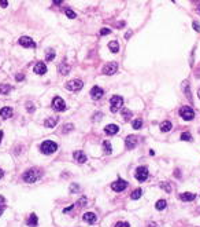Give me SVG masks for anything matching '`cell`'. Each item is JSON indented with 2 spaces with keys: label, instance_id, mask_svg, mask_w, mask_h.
Masks as SVG:
<instances>
[{
  "label": "cell",
  "instance_id": "6da1fadb",
  "mask_svg": "<svg viewBox=\"0 0 200 227\" xmlns=\"http://www.w3.org/2000/svg\"><path fill=\"white\" fill-rule=\"evenodd\" d=\"M22 178L26 183H34V182H37L38 179L41 178V171L38 168H30V169H27L23 174Z\"/></svg>",
  "mask_w": 200,
  "mask_h": 227
},
{
  "label": "cell",
  "instance_id": "7a4b0ae2",
  "mask_svg": "<svg viewBox=\"0 0 200 227\" xmlns=\"http://www.w3.org/2000/svg\"><path fill=\"white\" fill-rule=\"evenodd\" d=\"M58 150V145L52 140H44L41 145H40V151L43 154H52Z\"/></svg>",
  "mask_w": 200,
  "mask_h": 227
},
{
  "label": "cell",
  "instance_id": "3957f363",
  "mask_svg": "<svg viewBox=\"0 0 200 227\" xmlns=\"http://www.w3.org/2000/svg\"><path fill=\"white\" fill-rule=\"evenodd\" d=\"M122 106H123V98L119 95H114L113 98L110 99V110L113 113H117L118 110H121Z\"/></svg>",
  "mask_w": 200,
  "mask_h": 227
},
{
  "label": "cell",
  "instance_id": "277c9868",
  "mask_svg": "<svg viewBox=\"0 0 200 227\" xmlns=\"http://www.w3.org/2000/svg\"><path fill=\"white\" fill-rule=\"evenodd\" d=\"M180 116H181L184 120L191 121V120H193V117H195V112H193V109L192 107H189V106H182L181 109H180Z\"/></svg>",
  "mask_w": 200,
  "mask_h": 227
},
{
  "label": "cell",
  "instance_id": "5b68a950",
  "mask_svg": "<svg viewBox=\"0 0 200 227\" xmlns=\"http://www.w3.org/2000/svg\"><path fill=\"white\" fill-rule=\"evenodd\" d=\"M66 90L69 91H78L84 87V83L82 80H78V79H74V80H70L69 83H66Z\"/></svg>",
  "mask_w": 200,
  "mask_h": 227
},
{
  "label": "cell",
  "instance_id": "8992f818",
  "mask_svg": "<svg viewBox=\"0 0 200 227\" xmlns=\"http://www.w3.org/2000/svg\"><path fill=\"white\" fill-rule=\"evenodd\" d=\"M148 168L147 166H144V165H141V166H139L136 169V179L139 182H145L148 179Z\"/></svg>",
  "mask_w": 200,
  "mask_h": 227
},
{
  "label": "cell",
  "instance_id": "52a82bcc",
  "mask_svg": "<svg viewBox=\"0 0 200 227\" xmlns=\"http://www.w3.org/2000/svg\"><path fill=\"white\" fill-rule=\"evenodd\" d=\"M52 109L56 112H64L66 110V103L61 96H55L52 99Z\"/></svg>",
  "mask_w": 200,
  "mask_h": 227
},
{
  "label": "cell",
  "instance_id": "ba28073f",
  "mask_svg": "<svg viewBox=\"0 0 200 227\" xmlns=\"http://www.w3.org/2000/svg\"><path fill=\"white\" fill-rule=\"evenodd\" d=\"M128 187V182L123 180V179H118V180H115L114 183H111V189L114 190V191H123L125 189Z\"/></svg>",
  "mask_w": 200,
  "mask_h": 227
},
{
  "label": "cell",
  "instance_id": "9c48e42d",
  "mask_svg": "<svg viewBox=\"0 0 200 227\" xmlns=\"http://www.w3.org/2000/svg\"><path fill=\"white\" fill-rule=\"evenodd\" d=\"M18 43L22 45V47H25V48H36L34 40L30 37H27V36H22V37L18 40Z\"/></svg>",
  "mask_w": 200,
  "mask_h": 227
},
{
  "label": "cell",
  "instance_id": "30bf717a",
  "mask_svg": "<svg viewBox=\"0 0 200 227\" xmlns=\"http://www.w3.org/2000/svg\"><path fill=\"white\" fill-rule=\"evenodd\" d=\"M117 69H118V64L117 62H110L107 64L104 68H103V73L107 76H111L114 73H117Z\"/></svg>",
  "mask_w": 200,
  "mask_h": 227
},
{
  "label": "cell",
  "instance_id": "8fae6325",
  "mask_svg": "<svg viewBox=\"0 0 200 227\" xmlns=\"http://www.w3.org/2000/svg\"><path fill=\"white\" fill-rule=\"evenodd\" d=\"M103 94H104V91H103L100 87H97V85H95V87L91 90V96H92V99H95V101H97V99L102 98Z\"/></svg>",
  "mask_w": 200,
  "mask_h": 227
},
{
  "label": "cell",
  "instance_id": "7c38bea8",
  "mask_svg": "<svg viewBox=\"0 0 200 227\" xmlns=\"http://www.w3.org/2000/svg\"><path fill=\"white\" fill-rule=\"evenodd\" d=\"M82 219H84V222H87V223L93 224V223H96V220H97V216L95 215L93 212H87V213H84Z\"/></svg>",
  "mask_w": 200,
  "mask_h": 227
},
{
  "label": "cell",
  "instance_id": "4fadbf2b",
  "mask_svg": "<svg viewBox=\"0 0 200 227\" xmlns=\"http://www.w3.org/2000/svg\"><path fill=\"white\" fill-rule=\"evenodd\" d=\"M34 73H37V74H45L47 73V65L44 62H37V64L34 65Z\"/></svg>",
  "mask_w": 200,
  "mask_h": 227
},
{
  "label": "cell",
  "instance_id": "5bb4252c",
  "mask_svg": "<svg viewBox=\"0 0 200 227\" xmlns=\"http://www.w3.org/2000/svg\"><path fill=\"white\" fill-rule=\"evenodd\" d=\"M125 143H126V149H133V147H136V145H137V136L129 135L128 138L125 139Z\"/></svg>",
  "mask_w": 200,
  "mask_h": 227
},
{
  "label": "cell",
  "instance_id": "9a60e30c",
  "mask_svg": "<svg viewBox=\"0 0 200 227\" xmlns=\"http://www.w3.org/2000/svg\"><path fill=\"white\" fill-rule=\"evenodd\" d=\"M0 117L1 118H10L12 117V109L10 107V106H6V107H1L0 109Z\"/></svg>",
  "mask_w": 200,
  "mask_h": 227
},
{
  "label": "cell",
  "instance_id": "2e32d148",
  "mask_svg": "<svg viewBox=\"0 0 200 227\" xmlns=\"http://www.w3.org/2000/svg\"><path fill=\"white\" fill-rule=\"evenodd\" d=\"M73 157H74V160L78 161L79 164H84L85 161H87V155L84 154V151H81V150L74 151V153H73Z\"/></svg>",
  "mask_w": 200,
  "mask_h": 227
},
{
  "label": "cell",
  "instance_id": "e0dca14e",
  "mask_svg": "<svg viewBox=\"0 0 200 227\" xmlns=\"http://www.w3.org/2000/svg\"><path fill=\"white\" fill-rule=\"evenodd\" d=\"M118 131H119V127H118L117 124H108V125H106V128H104V132H106L107 135H115Z\"/></svg>",
  "mask_w": 200,
  "mask_h": 227
},
{
  "label": "cell",
  "instance_id": "ac0fdd59",
  "mask_svg": "<svg viewBox=\"0 0 200 227\" xmlns=\"http://www.w3.org/2000/svg\"><path fill=\"white\" fill-rule=\"evenodd\" d=\"M26 224H27L29 227H37V224H38V218H37V215H36V213H32V215L29 216V219H27Z\"/></svg>",
  "mask_w": 200,
  "mask_h": 227
},
{
  "label": "cell",
  "instance_id": "d6986e66",
  "mask_svg": "<svg viewBox=\"0 0 200 227\" xmlns=\"http://www.w3.org/2000/svg\"><path fill=\"white\" fill-rule=\"evenodd\" d=\"M58 123H59V117H49V118H47L45 120L44 125H45L47 128H53Z\"/></svg>",
  "mask_w": 200,
  "mask_h": 227
},
{
  "label": "cell",
  "instance_id": "ffe728a7",
  "mask_svg": "<svg viewBox=\"0 0 200 227\" xmlns=\"http://www.w3.org/2000/svg\"><path fill=\"white\" fill-rule=\"evenodd\" d=\"M180 198H181L182 201H193L195 198H196V194H193V193H181L180 194Z\"/></svg>",
  "mask_w": 200,
  "mask_h": 227
},
{
  "label": "cell",
  "instance_id": "44dd1931",
  "mask_svg": "<svg viewBox=\"0 0 200 227\" xmlns=\"http://www.w3.org/2000/svg\"><path fill=\"white\" fill-rule=\"evenodd\" d=\"M171 128H173V124H171L169 120L163 121L162 124H160V131H162V132H169Z\"/></svg>",
  "mask_w": 200,
  "mask_h": 227
},
{
  "label": "cell",
  "instance_id": "7402d4cb",
  "mask_svg": "<svg viewBox=\"0 0 200 227\" xmlns=\"http://www.w3.org/2000/svg\"><path fill=\"white\" fill-rule=\"evenodd\" d=\"M69 70H70V66L67 65V62L66 61L61 62V65H59V72H61V74H67Z\"/></svg>",
  "mask_w": 200,
  "mask_h": 227
},
{
  "label": "cell",
  "instance_id": "603a6c76",
  "mask_svg": "<svg viewBox=\"0 0 200 227\" xmlns=\"http://www.w3.org/2000/svg\"><path fill=\"white\" fill-rule=\"evenodd\" d=\"M108 48H110V51H111V53L117 54L118 51H119V44H118V42L113 40V42H110V43H108Z\"/></svg>",
  "mask_w": 200,
  "mask_h": 227
},
{
  "label": "cell",
  "instance_id": "cb8c5ba5",
  "mask_svg": "<svg viewBox=\"0 0 200 227\" xmlns=\"http://www.w3.org/2000/svg\"><path fill=\"white\" fill-rule=\"evenodd\" d=\"M11 90H12V87L10 85V84H0V94L1 95L8 94Z\"/></svg>",
  "mask_w": 200,
  "mask_h": 227
},
{
  "label": "cell",
  "instance_id": "d4e9b609",
  "mask_svg": "<svg viewBox=\"0 0 200 227\" xmlns=\"http://www.w3.org/2000/svg\"><path fill=\"white\" fill-rule=\"evenodd\" d=\"M166 207H167L166 200H159V201H156V204H155V208L158 209V211H163V209H166Z\"/></svg>",
  "mask_w": 200,
  "mask_h": 227
},
{
  "label": "cell",
  "instance_id": "484cf974",
  "mask_svg": "<svg viewBox=\"0 0 200 227\" xmlns=\"http://www.w3.org/2000/svg\"><path fill=\"white\" fill-rule=\"evenodd\" d=\"M103 150L106 154H111L113 153V147H111V143H110L108 140H104L103 142Z\"/></svg>",
  "mask_w": 200,
  "mask_h": 227
},
{
  "label": "cell",
  "instance_id": "4316f807",
  "mask_svg": "<svg viewBox=\"0 0 200 227\" xmlns=\"http://www.w3.org/2000/svg\"><path fill=\"white\" fill-rule=\"evenodd\" d=\"M45 53H47V55H45V61H48V62H49V61H52L53 58H55V51H53L52 48H48V50L45 51Z\"/></svg>",
  "mask_w": 200,
  "mask_h": 227
},
{
  "label": "cell",
  "instance_id": "83f0119b",
  "mask_svg": "<svg viewBox=\"0 0 200 227\" xmlns=\"http://www.w3.org/2000/svg\"><path fill=\"white\" fill-rule=\"evenodd\" d=\"M141 194H143V190H141V189H136L132 193V196H130V197H132V200H139L140 197H141Z\"/></svg>",
  "mask_w": 200,
  "mask_h": 227
},
{
  "label": "cell",
  "instance_id": "f1b7e54d",
  "mask_svg": "<svg viewBox=\"0 0 200 227\" xmlns=\"http://www.w3.org/2000/svg\"><path fill=\"white\" fill-rule=\"evenodd\" d=\"M122 114H123L125 121H128L129 118L132 117V112H130V110H128L126 107H122Z\"/></svg>",
  "mask_w": 200,
  "mask_h": 227
},
{
  "label": "cell",
  "instance_id": "f546056e",
  "mask_svg": "<svg viewBox=\"0 0 200 227\" xmlns=\"http://www.w3.org/2000/svg\"><path fill=\"white\" fill-rule=\"evenodd\" d=\"M181 139L182 140H185V142H192V135H191V134L189 132H182L181 134Z\"/></svg>",
  "mask_w": 200,
  "mask_h": 227
},
{
  "label": "cell",
  "instance_id": "4dcf8cb0",
  "mask_svg": "<svg viewBox=\"0 0 200 227\" xmlns=\"http://www.w3.org/2000/svg\"><path fill=\"white\" fill-rule=\"evenodd\" d=\"M4 209H6V198L3 196H0V216L4 212Z\"/></svg>",
  "mask_w": 200,
  "mask_h": 227
},
{
  "label": "cell",
  "instance_id": "1f68e13d",
  "mask_svg": "<svg viewBox=\"0 0 200 227\" xmlns=\"http://www.w3.org/2000/svg\"><path fill=\"white\" fill-rule=\"evenodd\" d=\"M133 128L134 129H140L141 128V125H143V120H141V118H136V120L133 121Z\"/></svg>",
  "mask_w": 200,
  "mask_h": 227
},
{
  "label": "cell",
  "instance_id": "d6a6232c",
  "mask_svg": "<svg viewBox=\"0 0 200 227\" xmlns=\"http://www.w3.org/2000/svg\"><path fill=\"white\" fill-rule=\"evenodd\" d=\"M66 15H67V18H70V19H74V18H77V14L74 11H73V10H70V8H67V10H66Z\"/></svg>",
  "mask_w": 200,
  "mask_h": 227
},
{
  "label": "cell",
  "instance_id": "836d02e7",
  "mask_svg": "<svg viewBox=\"0 0 200 227\" xmlns=\"http://www.w3.org/2000/svg\"><path fill=\"white\" fill-rule=\"evenodd\" d=\"M73 128H74V125L73 124H64L63 125V132H70V131H73Z\"/></svg>",
  "mask_w": 200,
  "mask_h": 227
},
{
  "label": "cell",
  "instance_id": "e575fe53",
  "mask_svg": "<svg viewBox=\"0 0 200 227\" xmlns=\"http://www.w3.org/2000/svg\"><path fill=\"white\" fill-rule=\"evenodd\" d=\"M78 190H79V186L77 185V183H73V185L70 186V191H71V193H77Z\"/></svg>",
  "mask_w": 200,
  "mask_h": 227
},
{
  "label": "cell",
  "instance_id": "d590c367",
  "mask_svg": "<svg viewBox=\"0 0 200 227\" xmlns=\"http://www.w3.org/2000/svg\"><path fill=\"white\" fill-rule=\"evenodd\" d=\"M110 33H111V29H108V28L100 29V36H106V34H110Z\"/></svg>",
  "mask_w": 200,
  "mask_h": 227
},
{
  "label": "cell",
  "instance_id": "8d00e7d4",
  "mask_svg": "<svg viewBox=\"0 0 200 227\" xmlns=\"http://www.w3.org/2000/svg\"><path fill=\"white\" fill-rule=\"evenodd\" d=\"M160 187H162L163 190H166L167 193H170V191H171V187H170L169 183H160Z\"/></svg>",
  "mask_w": 200,
  "mask_h": 227
},
{
  "label": "cell",
  "instance_id": "74e56055",
  "mask_svg": "<svg viewBox=\"0 0 200 227\" xmlns=\"http://www.w3.org/2000/svg\"><path fill=\"white\" fill-rule=\"evenodd\" d=\"M85 204H87V198H85V197H82L81 200L77 201V204H76V205H79V207H85Z\"/></svg>",
  "mask_w": 200,
  "mask_h": 227
},
{
  "label": "cell",
  "instance_id": "f35d334b",
  "mask_svg": "<svg viewBox=\"0 0 200 227\" xmlns=\"http://www.w3.org/2000/svg\"><path fill=\"white\" fill-rule=\"evenodd\" d=\"M115 227H130V224H129L128 222H118V223L115 224Z\"/></svg>",
  "mask_w": 200,
  "mask_h": 227
},
{
  "label": "cell",
  "instance_id": "ab89813d",
  "mask_svg": "<svg viewBox=\"0 0 200 227\" xmlns=\"http://www.w3.org/2000/svg\"><path fill=\"white\" fill-rule=\"evenodd\" d=\"M26 110L32 113V112L34 110V105H33V103H32V102H27V103H26Z\"/></svg>",
  "mask_w": 200,
  "mask_h": 227
},
{
  "label": "cell",
  "instance_id": "60d3db41",
  "mask_svg": "<svg viewBox=\"0 0 200 227\" xmlns=\"http://www.w3.org/2000/svg\"><path fill=\"white\" fill-rule=\"evenodd\" d=\"M193 28H195V30H196V32H200V25L197 22H193Z\"/></svg>",
  "mask_w": 200,
  "mask_h": 227
},
{
  "label": "cell",
  "instance_id": "b9f144b4",
  "mask_svg": "<svg viewBox=\"0 0 200 227\" xmlns=\"http://www.w3.org/2000/svg\"><path fill=\"white\" fill-rule=\"evenodd\" d=\"M7 4H8L7 0H0V6H3V7H7Z\"/></svg>",
  "mask_w": 200,
  "mask_h": 227
},
{
  "label": "cell",
  "instance_id": "7bdbcfd3",
  "mask_svg": "<svg viewBox=\"0 0 200 227\" xmlns=\"http://www.w3.org/2000/svg\"><path fill=\"white\" fill-rule=\"evenodd\" d=\"M73 208H74V205H70L69 208H64V209H63V212H64V213H67V212H70Z\"/></svg>",
  "mask_w": 200,
  "mask_h": 227
},
{
  "label": "cell",
  "instance_id": "ee69618b",
  "mask_svg": "<svg viewBox=\"0 0 200 227\" xmlns=\"http://www.w3.org/2000/svg\"><path fill=\"white\" fill-rule=\"evenodd\" d=\"M25 79V76L23 74H17V80H18V81H21V80H23Z\"/></svg>",
  "mask_w": 200,
  "mask_h": 227
},
{
  "label": "cell",
  "instance_id": "f6af8a7d",
  "mask_svg": "<svg viewBox=\"0 0 200 227\" xmlns=\"http://www.w3.org/2000/svg\"><path fill=\"white\" fill-rule=\"evenodd\" d=\"M1 139H3V131H0V143H1Z\"/></svg>",
  "mask_w": 200,
  "mask_h": 227
},
{
  "label": "cell",
  "instance_id": "bcb514c9",
  "mask_svg": "<svg viewBox=\"0 0 200 227\" xmlns=\"http://www.w3.org/2000/svg\"><path fill=\"white\" fill-rule=\"evenodd\" d=\"M3 175H4V172H3V169H0V179L3 178Z\"/></svg>",
  "mask_w": 200,
  "mask_h": 227
},
{
  "label": "cell",
  "instance_id": "7dc6e473",
  "mask_svg": "<svg viewBox=\"0 0 200 227\" xmlns=\"http://www.w3.org/2000/svg\"><path fill=\"white\" fill-rule=\"evenodd\" d=\"M197 95H199V98H200V88H199V91H197Z\"/></svg>",
  "mask_w": 200,
  "mask_h": 227
}]
</instances>
